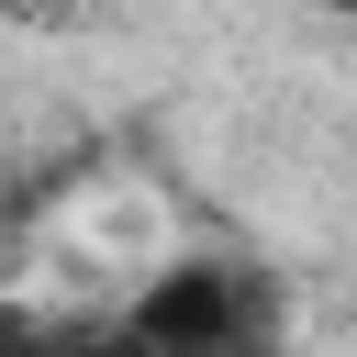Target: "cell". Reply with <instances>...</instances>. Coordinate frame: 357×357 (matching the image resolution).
Wrapping results in <instances>:
<instances>
[{"mask_svg": "<svg viewBox=\"0 0 357 357\" xmlns=\"http://www.w3.org/2000/svg\"><path fill=\"white\" fill-rule=\"evenodd\" d=\"M11 22H78V11H100V0H0Z\"/></svg>", "mask_w": 357, "mask_h": 357, "instance_id": "cell-2", "label": "cell"}, {"mask_svg": "<svg viewBox=\"0 0 357 357\" xmlns=\"http://www.w3.org/2000/svg\"><path fill=\"white\" fill-rule=\"evenodd\" d=\"M257 324H268V301L245 290L234 257H178V268H156V279L123 301V335H134V346H167V357H223V346H245Z\"/></svg>", "mask_w": 357, "mask_h": 357, "instance_id": "cell-1", "label": "cell"}, {"mask_svg": "<svg viewBox=\"0 0 357 357\" xmlns=\"http://www.w3.org/2000/svg\"><path fill=\"white\" fill-rule=\"evenodd\" d=\"M335 11H357V0H335Z\"/></svg>", "mask_w": 357, "mask_h": 357, "instance_id": "cell-3", "label": "cell"}]
</instances>
